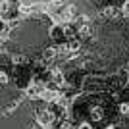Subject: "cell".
Returning <instances> with one entry per match:
<instances>
[{"mask_svg": "<svg viewBox=\"0 0 129 129\" xmlns=\"http://www.w3.org/2000/svg\"><path fill=\"white\" fill-rule=\"evenodd\" d=\"M37 121L41 125H44V127H52V125L56 123V114H54L52 110L41 108V110H37Z\"/></svg>", "mask_w": 129, "mask_h": 129, "instance_id": "obj_1", "label": "cell"}, {"mask_svg": "<svg viewBox=\"0 0 129 129\" xmlns=\"http://www.w3.org/2000/svg\"><path fill=\"white\" fill-rule=\"evenodd\" d=\"M58 94H60V92L56 91V89H50V87H46V89L43 91V94H41V100H44V102H54Z\"/></svg>", "mask_w": 129, "mask_h": 129, "instance_id": "obj_2", "label": "cell"}, {"mask_svg": "<svg viewBox=\"0 0 129 129\" xmlns=\"http://www.w3.org/2000/svg\"><path fill=\"white\" fill-rule=\"evenodd\" d=\"M50 79H52L54 83H56V85H60V87H62V85L66 83V75L62 73V70H56V68H54V70L50 71Z\"/></svg>", "mask_w": 129, "mask_h": 129, "instance_id": "obj_3", "label": "cell"}, {"mask_svg": "<svg viewBox=\"0 0 129 129\" xmlns=\"http://www.w3.org/2000/svg\"><path fill=\"white\" fill-rule=\"evenodd\" d=\"M77 33H79V37H83V39L91 37V35H92V25H91V23H79Z\"/></svg>", "mask_w": 129, "mask_h": 129, "instance_id": "obj_4", "label": "cell"}, {"mask_svg": "<svg viewBox=\"0 0 129 129\" xmlns=\"http://www.w3.org/2000/svg\"><path fill=\"white\" fill-rule=\"evenodd\" d=\"M89 116H91L92 121H100V119H104V112L100 106H92L91 112H89Z\"/></svg>", "mask_w": 129, "mask_h": 129, "instance_id": "obj_5", "label": "cell"}, {"mask_svg": "<svg viewBox=\"0 0 129 129\" xmlns=\"http://www.w3.org/2000/svg\"><path fill=\"white\" fill-rule=\"evenodd\" d=\"M118 14H121V10L114 8V6H108V8H104V10H102V16H106V17H116Z\"/></svg>", "mask_w": 129, "mask_h": 129, "instance_id": "obj_6", "label": "cell"}, {"mask_svg": "<svg viewBox=\"0 0 129 129\" xmlns=\"http://www.w3.org/2000/svg\"><path fill=\"white\" fill-rule=\"evenodd\" d=\"M70 50H71V54H73V56H75V54H79L81 43H79V41H71V43H70Z\"/></svg>", "mask_w": 129, "mask_h": 129, "instance_id": "obj_7", "label": "cell"}, {"mask_svg": "<svg viewBox=\"0 0 129 129\" xmlns=\"http://www.w3.org/2000/svg\"><path fill=\"white\" fill-rule=\"evenodd\" d=\"M119 114L125 116V118H129V102H121L119 104Z\"/></svg>", "mask_w": 129, "mask_h": 129, "instance_id": "obj_8", "label": "cell"}, {"mask_svg": "<svg viewBox=\"0 0 129 129\" xmlns=\"http://www.w3.org/2000/svg\"><path fill=\"white\" fill-rule=\"evenodd\" d=\"M119 10H121V16H123V17H129V0H125Z\"/></svg>", "mask_w": 129, "mask_h": 129, "instance_id": "obj_9", "label": "cell"}, {"mask_svg": "<svg viewBox=\"0 0 129 129\" xmlns=\"http://www.w3.org/2000/svg\"><path fill=\"white\" fill-rule=\"evenodd\" d=\"M8 81H10L8 73H6V71H2V73H0V83H2V85H8Z\"/></svg>", "mask_w": 129, "mask_h": 129, "instance_id": "obj_10", "label": "cell"}, {"mask_svg": "<svg viewBox=\"0 0 129 129\" xmlns=\"http://www.w3.org/2000/svg\"><path fill=\"white\" fill-rule=\"evenodd\" d=\"M77 129H94V127H92V123H89V121H83V123L77 125Z\"/></svg>", "mask_w": 129, "mask_h": 129, "instance_id": "obj_11", "label": "cell"}, {"mask_svg": "<svg viewBox=\"0 0 129 129\" xmlns=\"http://www.w3.org/2000/svg\"><path fill=\"white\" fill-rule=\"evenodd\" d=\"M104 129H116V127H114V125H108V127H104Z\"/></svg>", "mask_w": 129, "mask_h": 129, "instance_id": "obj_12", "label": "cell"}]
</instances>
